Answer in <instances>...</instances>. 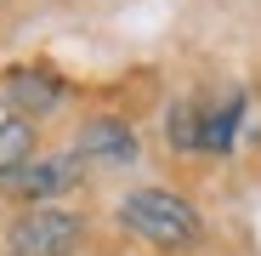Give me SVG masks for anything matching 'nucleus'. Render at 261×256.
<instances>
[{"instance_id": "4", "label": "nucleus", "mask_w": 261, "mask_h": 256, "mask_svg": "<svg viewBox=\"0 0 261 256\" xmlns=\"http://www.w3.org/2000/svg\"><path fill=\"white\" fill-rule=\"evenodd\" d=\"M80 159H102V165H130L137 159V137L125 120H85L80 125Z\"/></svg>"}, {"instance_id": "3", "label": "nucleus", "mask_w": 261, "mask_h": 256, "mask_svg": "<svg viewBox=\"0 0 261 256\" xmlns=\"http://www.w3.org/2000/svg\"><path fill=\"white\" fill-rule=\"evenodd\" d=\"M74 182H80V154H57V159L17 165L6 177V194H17V199H51V194H63Z\"/></svg>"}, {"instance_id": "2", "label": "nucleus", "mask_w": 261, "mask_h": 256, "mask_svg": "<svg viewBox=\"0 0 261 256\" xmlns=\"http://www.w3.org/2000/svg\"><path fill=\"white\" fill-rule=\"evenodd\" d=\"M80 217L57 205H34L12 222V256H74L80 245Z\"/></svg>"}, {"instance_id": "8", "label": "nucleus", "mask_w": 261, "mask_h": 256, "mask_svg": "<svg viewBox=\"0 0 261 256\" xmlns=\"http://www.w3.org/2000/svg\"><path fill=\"white\" fill-rule=\"evenodd\" d=\"M170 143H176V148H204V125H199L193 103H176V108H170Z\"/></svg>"}, {"instance_id": "1", "label": "nucleus", "mask_w": 261, "mask_h": 256, "mask_svg": "<svg viewBox=\"0 0 261 256\" xmlns=\"http://www.w3.org/2000/svg\"><path fill=\"white\" fill-rule=\"evenodd\" d=\"M119 222H125L130 234H142L148 245H165V250H182V245L199 239L193 205H188L182 194H165V188H137V194H125Z\"/></svg>"}, {"instance_id": "6", "label": "nucleus", "mask_w": 261, "mask_h": 256, "mask_svg": "<svg viewBox=\"0 0 261 256\" xmlns=\"http://www.w3.org/2000/svg\"><path fill=\"white\" fill-rule=\"evenodd\" d=\"M29 148H34L29 125L23 120H0V182H6L17 165H29Z\"/></svg>"}, {"instance_id": "5", "label": "nucleus", "mask_w": 261, "mask_h": 256, "mask_svg": "<svg viewBox=\"0 0 261 256\" xmlns=\"http://www.w3.org/2000/svg\"><path fill=\"white\" fill-rule=\"evenodd\" d=\"M6 103H12L17 114H46V108H57V85H51L46 74L23 68V74L6 80Z\"/></svg>"}, {"instance_id": "7", "label": "nucleus", "mask_w": 261, "mask_h": 256, "mask_svg": "<svg viewBox=\"0 0 261 256\" xmlns=\"http://www.w3.org/2000/svg\"><path fill=\"white\" fill-rule=\"evenodd\" d=\"M239 114H244V97H233L222 114H210V120H204V148L222 154V148L233 143V131H239Z\"/></svg>"}]
</instances>
